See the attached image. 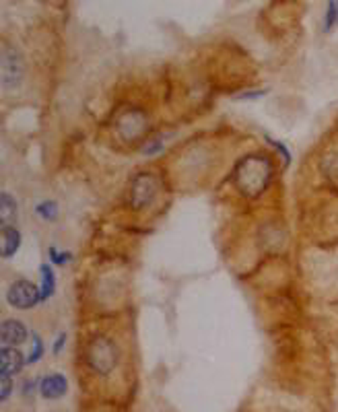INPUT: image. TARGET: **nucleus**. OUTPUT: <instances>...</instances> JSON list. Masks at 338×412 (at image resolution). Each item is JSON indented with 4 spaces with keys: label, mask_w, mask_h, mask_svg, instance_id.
Returning a JSON list of instances; mask_svg holds the SVG:
<instances>
[{
    "label": "nucleus",
    "mask_w": 338,
    "mask_h": 412,
    "mask_svg": "<svg viewBox=\"0 0 338 412\" xmlns=\"http://www.w3.org/2000/svg\"><path fill=\"white\" fill-rule=\"evenodd\" d=\"M85 359H87V365L93 373L105 378L112 371H116L120 355H118V347L107 336H95L87 345Z\"/></svg>",
    "instance_id": "obj_1"
},
{
    "label": "nucleus",
    "mask_w": 338,
    "mask_h": 412,
    "mask_svg": "<svg viewBox=\"0 0 338 412\" xmlns=\"http://www.w3.org/2000/svg\"><path fill=\"white\" fill-rule=\"evenodd\" d=\"M4 299L12 310L29 312V310H33L41 303V291H39V285H35L33 281L17 279L8 285Z\"/></svg>",
    "instance_id": "obj_2"
},
{
    "label": "nucleus",
    "mask_w": 338,
    "mask_h": 412,
    "mask_svg": "<svg viewBox=\"0 0 338 412\" xmlns=\"http://www.w3.org/2000/svg\"><path fill=\"white\" fill-rule=\"evenodd\" d=\"M25 78V62L17 47L4 43L2 58H0V83L4 91H14L21 87Z\"/></svg>",
    "instance_id": "obj_3"
},
{
    "label": "nucleus",
    "mask_w": 338,
    "mask_h": 412,
    "mask_svg": "<svg viewBox=\"0 0 338 412\" xmlns=\"http://www.w3.org/2000/svg\"><path fill=\"white\" fill-rule=\"evenodd\" d=\"M155 194H157V186L151 175L140 173L134 177L132 190H130V202L134 204V208H145L149 202H153Z\"/></svg>",
    "instance_id": "obj_4"
},
{
    "label": "nucleus",
    "mask_w": 338,
    "mask_h": 412,
    "mask_svg": "<svg viewBox=\"0 0 338 412\" xmlns=\"http://www.w3.org/2000/svg\"><path fill=\"white\" fill-rule=\"evenodd\" d=\"M29 338H31V334H29L27 326L21 320L8 318V320L2 322V326H0V343H2V347H17L19 349Z\"/></svg>",
    "instance_id": "obj_5"
},
{
    "label": "nucleus",
    "mask_w": 338,
    "mask_h": 412,
    "mask_svg": "<svg viewBox=\"0 0 338 412\" xmlns=\"http://www.w3.org/2000/svg\"><path fill=\"white\" fill-rule=\"evenodd\" d=\"M68 394V380L64 373H47L39 380V396L47 402L60 400Z\"/></svg>",
    "instance_id": "obj_6"
},
{
    "label": "nucleus",
    "mask_w": 338,
    "mask_h": 412,
    "mask_svg": "<svg viewBox=\"0 0 338 412\" xmlns=\"http://www.w3.org/2000/svg\"><path fill=\"white\" fill-rule=\"evenodd\" d=\"M0 378H12L17 373L23 371V367L27 365V355L21 353L17 347H0Z\"/></svg>",
    "instance_id": "obj_7"
},
{
    "label": "nucleus",
    "mask_w": 338,
    "mask_h": 412,
    "mask_svg": "<svg viewBox=\"0 0 338 412\" xmlns=\"http://www.w3.org/2000/svg\"><path fill=\"white\" fill-rule=\"evenodd\" d=\"M39 291H41V303L50 301L54 295H56V289H58V279H56V270L50 262H43L39 264Z\"/></svg>",
    "instance_id": "obj_8"
},
{
    "label": "nucleus",
    "mask_w": 338,
    "mask_h": 412,
    "mask_svg": "<svg viewBox=\"0 0 338 412\" xmlns=\"http://www.w3.org/2000/svg\"><path fill=\"white\" fill-rule=\"evenodd\" d=\"M0 239H2V258L10 260L23 246V233L17 225L12 227H0Z\"/></svg>",
    "instance_id": "obj_9"
},
{
    "label": "nucleus",
    "mask_w": 338,
    "mask_h": 412,
    "mask_svg": "<svg viewBox=\"0 0 338 412\" xmlns=\"http://www.w3.org/2000/svg\"><path fill=\"white\" fill-rule=\"evenodd\" d=\"M19 221V202L10 192H0V227H12Z\"/></svg>",
    "instance_id": "obj_10"
},
{
    "label": "nucleus",
    "mask_w": 338,
    "mask_h": 412,
    "mask_svg": "<svg viewBox=\"0 0 338 412\" xmlns=\"http://www.w3.org/2000/svg\"><path fill=\"white\" fill-rule=\"evenodd\" d=\"M35 215H37L41 221H45V223H54V221H58V217H60V206H58L56 200H41V202H37V206H35Z\"/></svg>",
    "instance_id": "obj_11"
},
{
    "label": "nucleus",
    "mask_w": 338,
    "mask_h": 412,
    "mask_svg": "<svg viewBox=\"0 0 338 412\" xmlns=\"http://www.w3.org/2000/svg\"><path fill=\"white\" fill-rule=\"evenodd\" d=\"M45 355V343L43 338L33 332L31 334V345H29V351H27V365H37Z\"/></svg>",
    "instance_id": "obj_12"
},
{
    "label": "nucleus",
    "mask_w": 338,
    "mask_h": 412,
    "mask_svg": "<svg viewBox=\"0 0 338 412\" xmlns=\"http://www.w3.org/2000/svg\"><path fill=\"white\" fill-rule=\"evenodd\" d=\"M47 256H50V264L52 266H66L72 262V254L70 252H64V250H58L56 246H50L47 248Z\"/></svg>",
    "instance_id": "obj_13"
},
{
    "label": "nucleus",
    "mask_w": 338,
    "mask_h": 412,
    "mask_svg": "<svg viewBox=\"0 0 338 412\" xmlns=\"http://www.w3.org/2000/svg\"><path fill=\"white\" fill-rule=\"evenodd\" d=\"M338 27V0H328L326 17H324V31H332Z\"/></svg>",
    "instance_id": "obj_14"
},
{
    "label": "nucleus",
    "mask_w": 338,
    "mask_h": 412,
    "mask_svg": "<svg viewBox=\"0 0 338 412\" xmlns=\"http://www.w3.org/2000/svg\"><path fill=\"white\" fill-rule=\"evenodd\" d=\"M266 142H268V144H271V147L281 155V157H283L285 165L289 167V165H291V151H289V147H287L283 140H277V138H273V136H268V134H266Z\"/></svg>",
    "instance_id": "obj_15"
},
{
    "label": "nucleus",
    "mask_w": 338,
    "mask_h": 412,
    "mask_svg": "<svg viewBox=\"0 0 338 412\" xmlns=\"http://www.w3.org/2000/svg\"><path fill=\"white\" fill-rule=\"evenodd\" d=\"M66 343H68V334H66L64 330L58 332V336H56V340H54V345H52V355H54V357H60L62 351L66 349Z\"/></svg>",
    "instance_id": "obj_16"
},
{
    "label": "nucleus",
    "mask_w": 338,
    "mask_h": 412,
    "mask_svg": "<svg viewBox=\"0 0 338 412\" xmlns=\"http://www.w3.org/2000/svg\"><path fill=\"white\" fill-rule=\"evenodd\" d=\"M12 378H0V402L4 404L12 394Z\"/></svg>",
    "instance_id": "obj_17"
},
{
    "label": "nucleus",
    "mask_w": 338,
    "mask_h": 412,
    "mask_svg": "<svg viewBox=\"0 0 338 412\" xmlns=\"http://www.w3.org/2000/svg\"><path fill=\"white\" fill-rule=\"evenodd\" d=\"M21 392H23V396H27V398L33 396L35 392L39 394V380H27V382L23 384V390H21Z\"/></svg>",
    "instance_id": "obj_18"
},
{
    "label": "nucleus",
    "mask_w": 338,
    "mask_h": 412,
    "mask_svg": "<svg viewBox=\"0 0 338 412\" xmlns=\"http://www.w3.org/2000/svg\"><path fill=\"white\" fill-rule=\"evenodd\" d=\"M268 91L266 89H258V91H254V93H244V95H240L237 99H242V101H246V99H260V97H264Z\"/></svg>",
    "instance_id": "obj_19"
}]
</instances>
